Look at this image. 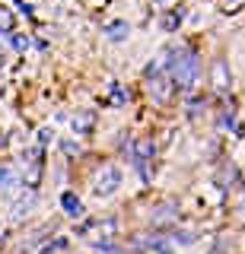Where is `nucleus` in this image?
<instances>
[{"instance_id":"f257e3e1","label":"nucleus","mask_w":245,"mask_h":254,"mask_svg":"<svg viewBox=\"0 0 245 254\" xmlns=\"http://www.w3.org/2000/svg\"><path fill=\"white\" fill-rule=\"evenodd\" d=\"M169 51V79L172 86L178 89H188L201 79V64H197V54L185 45H175V48H165Z\"/></svg>"},{"instance_id":"f03ea898","label":"nucleus","mask_w":245,"mask_h":254,"mask_svg":"<svg viewBox=\"0 0 245 254\" xmlns=\"http://www.w3.org/2000/svg\"><path fill=\"white\" fill-rule=\"evenodd\" d=\"M118 185H121V172L115 169V165H105L99 175H96V194L105 197L112 194V190H118Z\"/></svg>"},{"instance_id":"7ed1b4c3","label":"nucleus","mask_w":245,"mask_h":254,"mask_svg":"<svg viewBox=\"0 0 245 254\" xmlns=\"http://www.w3.org/2000/svg\"><path fill=\"white\" fill-rule=\"evenodd\" d=\"M29 185H38V178H42V146H32L29 149Z\"/></svg>"},{"instance_id":"20e7f679","label":"nucleus","mask_w":245,"mask_h":254,"mask_svg":"<svg viewBox=\"0 0 245 254\" xmlns=\"http://www.w3.org/2000/svg\"><path fill=\"white\" fill-rule=\"evenodd\" d=\"M213 89H217V92H226L229 89V70H226V64L223 61H217V64H213Z\"/></svg>"},{"instance_id":"39448f33","label":"nucleus","mask_w":245,"mask_h":254,"mask_svg":"<svg viewBox=\"0 0 245 254\" xmlns=\"http://www.w3.org/2000/svg\"><path fill=\"white\" fill-rule=\"evenodd\" d=\"M150 92H156L160 102H169V92H172V79H150Z\"/></svg>"},{"instance_id":"423d86ee","label":"nucleus","mask_w":245,"mask_h":254,"mask_svg":"<svg viewBox=\"0 0 245 254\" xmlns=\"http://www.w3.org/2000/svg\"><path fill=\"white\" fill-rule=\"evenodd\" d=\"M16 185H19V175L13 172L10 165H3V169H0V188H3V190H13Z\"/></svg>"},{"instance_id":"0eeeda50","label":"nucleus","mask_w":245,"mask_h":254,"mask_svg":"<svg viewBox=\"0 0 245 254\" xmlns=\"http://www.w3.org/2000/svg\"><path fill=\"white\" fill-rule=\"evenodd\" d=\"M61 206H64V210H67V216H74V219L83 213V203L77 200L74 194H64V197H61Z\"/></svg>"},{"instance_id":"6e6552de","label":"nucleus","mask_w":245,"mask_h":254,"mask_svg":"<svg viewBox=\"0 0 245 254\" xmlns=\"http://www.w3.org/2000/svg\"><path fill=\"white\" fill-rule=\"evenodd\" d=\"M74 130H80V133L92 130V115H89V111H80V115L74 118Z\"/></svg>"},{"instance_id":"1a4fd4ad","label":"nucleus","mask_w":245,"mask_h":254,"mask_svg":"<svg viewBox=\"0 0 245 254\" xmlns=\"http://www.w3.org/2000/svg\"><path fill=\"white\" fill-rule=\"evenodd\" d=\"M105 35L108 38H124L128 35V22H112V26H105Z\"/></svg>"},{"instance_id":"9d476101","label":"nucleus","mask_w":245,"mask_h":254,"mask_svg":"<svg viewBox=\"0 0 245 254\" xmlns=\"http://www.w3.org/2000/svg\"><path fill=\"white\" fill-rule=\"evenodd\" d=\"M13 26H16V19H13V13L0 6V29H3V32H10Z\"/></svg>"},{"instance_id":"9b49d317","label":"nucleus","mask_w":245,"mask_h":254,"mask_svg":"<svg viewBox=\"0 0 245 254\" xmlns=\"http://www.w3.org/2000/svg\"><path fill=\"white\" fill-rule=\"evenodd\" d=\"M181 16H185V10H175V13H169V16H165V22H163V26H165V29H175L178 22H181Z\"/></svg>"},{"instance_id":"f8f14e48","label":"nucleus","mask_w":245,"mask_h":254,"mask_svg":"<svg viewBox=\"0 0 245 254\" xmlns=\"http://www.w3.org/2000/svg\"><path fill=\"white\" fill-rule=\"evenodd\" d=\"M64 238H54V242H48V245H45V248H42V254H54V251H61V248H64Z\"/></svg>"},{"instance_id":"ddd939ff","label":"nucleus","mask_w":245,"mask_h":254,"mask_svg":"<svg viewBox=\"0 0 245 254\" xmlns=\"http://www.w3.org/2000/svg\"><path fill=\"white\" fill-rule=\"evenodd\" d=\"M29 45H32V42H29L26 35H13V48H16V51H26Z\"/></svg>"},{"instance_id":"4468645a","label":"nucleus","mask_w":245,"mask_h":254,"mask_svg":"<svg viewBox=\"0 0 245 254\" xmlns=\"http://www.w3.org/2000/svg\"><path fill=\"white\" fill-rule=\"evenodd\" d=\"M128 95H131V92H124L121 86H115V99H112V102H115V105H124V102H128Z\"/></svg>"}]
</instances>
